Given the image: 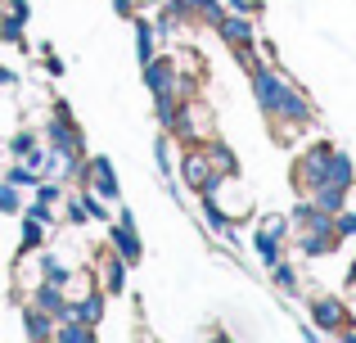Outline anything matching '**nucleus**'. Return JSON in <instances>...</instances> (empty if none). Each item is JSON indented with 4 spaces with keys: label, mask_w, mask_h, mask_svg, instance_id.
<instances>
[{
    "label": "nucleus",
    "mask_w": 356,
    "mask_h": 343,
    "mask_svg": "<svg viewBox=\"0 0 356 343\" xmlns=\"http://www.w3.org/2000/svg\"><path fill=\"white\" fill-rule=\"evenodd\" d=\"M221 32H226L235 45H239V41L248 45V23H243V18H226V23H221Z\"/></svg>",
    "instance_id": "obj_11"
},
{
    "label": "nucleus",
    "mask_w": 356,
    "mask_h": 343,
    "mask_svg": "<svg viewBox=\"0 0 356 343\" xmlns=\"http://www.w3.org/2000/svg\"><path fill=\"white\" fill-rule=\"evenodd\" d=\"M280 230H284V226H266L257 235V248H261V257H266L270 266H275V235H280Z\"/></svg>",
    "instance_id": "obj_9"
},
{
    "label": "nucleus",
    "mask_w": 356,
    "mask_h": 343,
    "mask_svg": "<svg viewBox=\"0 0 356 343\" xmlns=\"http://www.w3.org/2000/svg\"><path fill=\"white\" fill-rule=\"evenodd\" d=\"M235 5H239V9H243V5H248V0H235Z\"/></svg>",
    "instance_id": "obj_18"
},
{
    "label": "nucleus",
    "mask_w": 356,
    "mask_h": 343,
    "mask_svg": "<svg viewBox=\"0 0 356 343\" xmlns=\"http://www.w3.org/2000/svg\"><path fill=\"white\" fill-rule=\"evenodd\" d=\"M68 321H81V326H99V317H104V308H99V298H86L81 308H72V312H63Z\"/></svg>",
    "instance_id": "obj_7"
},
{
    "label": "nucleus",
    "mask_w": 356,
    "mask_h": 343,
    "mask_svg": "<svg viewBox=\"0 0 356 343\" xmlns=\"http://www.w3.org/2000/svg\"><path fill=\"white\" fill-rule=\"evenodd\" d=\"M257 99L270 109V113H284V118H307V99L298 90H289L284 81L275 77L270 68H257Z\"/></svg>",
    "instance_id": "obj_1"
},
{
    "label": "nucleus",
    "mask_w": 356,
    "mask_h": 343,
    "mask_svg": "<svg viewBox=\"0 0 356 343\" xmlns=\"http://www.w3.org/2000/svg\"><path fill=\"white\" fill-rule=\"evenodd\" d=\"M275 280L284 285V289H293V271H289V266H275Z\"/></svg>",
    "instance_id": "obj_15"
},
{
    "label": "nucleus",
    "mask_w": 356,
    "mask_h": 343,
    "mask_svg": "<svg viewBox=\"0 0 356 343\" xmlns=\"http://www.w3.org/2000/svg\"><path fill=\"white\" fill-rule=\"evenodd\" d=\"M27 335H50V326H45V317H27Z\"/></svg>",
    "instance_id": "obj_14"
},
{
    "label": "nucleus",
    "mask_w": 356,
    "mask_h": 343,
    "mask_svg": "<svg viewBox=\"0 0 356 343\" xmlns=\"http://www.w3.org/2000/svg\"><path fill=\"white\" fill-rule=\"evenodd\" d=\"M23 244H41V221H27V226H23Z\"/></svg>",
    "instance_id": "obj_13"
},
{
    "label": "nucleus",
    "mask_w": 356,
    "mask_h": 343,
    "mask_svg": "<svg viewBox=\"0 0 356 343\" xmlns=\"http://www.w3.org/2000/svg\"><path fill=\"white\" fill-rule=\"evenodd\" d=\"M325 181H330V185H352V159H348V154H330V163H325Z\"/></svg>",
    "instance_id": "obj_3"
},
{
    "label": "nucleus",
    "mask_w": 356,
    "mask_h": 343,
    "mask_svg": "<svg viewBox=\"0 0 356 343\" xmlns=\"http://www.w3.org/2000/svg\"><path fill=\"white\" fill-rule=\"evenodd\" d=\"M118 9H122V14H131V0H118Z\"/></svg>",
    "instance_id": "obj_17"
},
{
    "label": "nucleus",
    "mask_w": 356,
    "mask_h": 343,
    "mask_svg": "<svg viewBox=\"0 0 356 343\" xmlns=\"http://www.w3.org/2000/svg\"><path fill=\"white\" fill-rule=\"evenodd\" d=\"M90 181L99 185V194H104V199H113V194H118V181H113V168H108V159H95V163H90Z\"/></svg>",
    "instance_id": "obj_5"
},
{
    "label": "nucleus",
    "mask_w": 356,
    "mask_h": 343,
    "mask_svg": "<svg viewBox=\"0 0 356 343\" xmlns=\"http://www.w3.org/2000/svg\"><path fill=\"white\" fill-rule=\"evenodd\" d=\"M36 303H41V308H50V312H59V317L68 312V308H63V298H59V289H54V285H41V294H36Z\"/></svg>",
    "instance_id": "obj_10"
},
{
    "label": "nucleus",
    "mask_w": 356,
    "mask_h": 343,
    "mask_svg": "<svg viewBox=\"0 0 356 343\" xmlns=\"http://www.w3.org/2000/svg\"><path fill=\"white\" fill-rule=\"evenodd\" d=\"M325 163H330V150H316L312 159L302 163V181L307 185H325Z\"/></svg>",
    "instance_id": "obj_6"
},
{
    "label": "nucleus",
    "mask_w": 356,
    "mask_h": 343,
    "mask_svg": "<svg viewBox=\"0 0 356 343\" xmlns=\"http://www.w3.org/2000/svg\"><path fill=\"white\" fill-rule=\"evenodd\" d=\"M312 312H316V321H321L325 330H339L343 321H348V312H343V303H334V298H321V303H312Z\"/></svg>",
    "instance_id": "obj_2"
},
{
    "label": "nucleus",
    "mask_w": 356,
    "mask_h": 343,
    "mask_svg": "<svg viewBox=\"0 0 356 343\" xmlns=\"http://www.w3.org/2000/svg\"><path fill=\"white\" fill-rule=\"evenodd\" d=\"M0 208H5V212H14V208H18V199H14V190H0Z\"/></svg>",
    "instance_id": "obj_16"
},
{
    "label": "nucleus",
    "mask_w": 356,
    "mask_h": 343,
    "mask_svg": "<svg viewBox=\"0 0 356 343\" xmlns=\"http://www.w3.org/2000/svg\"><path fill=\"white\" fill-rule=\"evenodd\" d=\"M59 339H68V343H86V339H90V326H68V330H59Z\"/></svg>",
    "instance_id": "obj_12"
},
{
    "label": "nucleus",
    "mask_w": 356,
    "mask_h": 343,
    "mask_svg": "<svg viewBox=\"0 0 356 343\" xmlns=\"http://www.w3.org/2000/svg\"><path fill=\"white\" fill-rule=\"evenodd\" d=\"M149 86L158 95H172V63H149Z\"/></svg>",
    "instance_id": "obj_8"
},
{
    "label": "nucleus",
    "mask_w": 356,
    "mask_h": 343,
    "mask_svg": "<svg viewBox=\"0 0 356 343\" xmlns=\"http://www.w3.org/2000/svg\"><path fill=\"white\" fill-rule=\"evenodd\" d=\"M113 244H118V253L127 257V262L140 257V239H136V230H131V221H122V226L113 230Z\"/></svg>",
    "instance_id": "obj_4"
}]
</instances>
